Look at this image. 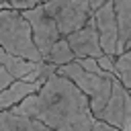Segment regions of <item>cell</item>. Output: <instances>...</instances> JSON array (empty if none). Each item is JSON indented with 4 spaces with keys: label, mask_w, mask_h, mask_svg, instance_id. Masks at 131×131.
<instances>
[{
    "label": "cell",
    "mask_w": 131,
    "mask_h": 131,
    "mask_svg": "<svg viewBox=\"0 0 131 131\" xmlns=\"http://www.w3.org/2000/svg\"><path fill=\"white\" fill-rule=\"evenodd\" d=\"M90 131H121L119 127H115V125H111L108 121H104V119H98L96 117V121H94V125H92V129Z\"/></svg>",
    "instance_id": "16"
},
{
    "label": "cell",
    "mask_w": 131,
    "mask_h": 131,
    "mask_svg": "<svg viewBox=\"0 0 131 131\" xmlns=\"http://www.w3.org/2000/svg\"><path fill=\"white\" fill-rule=\"evenodd\" d=\"M12 8H18V10H27V8H33L37 4H43L45 0H8Z\"/></svg>",
    "instance_id": "15"
},
{
    "label": "cell",
    "mask_w": 131,
    "mask_h": 131,
    "mask_svg": "<svg viewBox=\"0 0 131 131\" xmlns=\"http://www.w3.org/2000/svg\"><path fill=\"white\" fill-rule=\"evenodd\" d=\"M94 18H96V29H98L104 53L117 55L119 53V23H117V12H115V2L108 0L98 10H94Z\"/></svg>",
    "instance_id": "7"
},
{
    "label": "cell",
    "mask_w": 131,
    "mask_h": 131,
    "mask_svg": "<svg viewBox=\"0 0 131 131\" xmlns=\"http://www.w3.org/2000/svg\"><path fill=\"white\" fill-rule=\"evenodd\" d=\"M14 80H16V78H14L6 68H2V66H0V88H8Z\"/></svg>",
    "instance_id": "17"
},
{
    "label": "cell",
    "mask_w": 131,
    "mask_h": 131,
    "mask_svg": "<svg viewBox=\"0 0 131 131\" xmlns=\"http://www.w3.org/2000/svg\"><path fill=\"white\" fill-rule=\"evenodd\" d=\"M10 111L35 117L55 131H90L96 121L86 92L59 72H53L39 92L27 96Z\"/></svg>",
    "instance_id": "1"
},
{
    "label": "cell",
    "mask_w": 131,
    "mask_h": 131,
    "mask_svg": "<svg viewBox=\"0 0 131 131\" xmlns=\"http://www.w3.org/2000/svg\"><path fill=\"white\" fill-rule=\"evenodd\" d=\"M0 131H55V129L35 117H25V115H16L12 111H2Z\"/></svg>",
    "instance_id": "10"
},
{
    "label": "cell",
    "mask_w": 131,
    "mask_h": 131,
    "mask_svg": "<svg viewBox=\"0 0 131 131\" xmlns=\"http://www.w3.org/2000/svg\"><path fill=\"white\" fill-rule=\"evenodd\" d=\"M115 76L131 90V49L123 51L115 59Z\"/></svg>",
    "instance_id": "14"
},
{
    "label": "cell",
    "mask_w": 131,
    "mask_h": 131,
    "mask_svg": "<svg viewBox=\"0 0 131 131\" xmlns=\"http://www.w3.org/2000/svg\"><path fill=\"white\" fill-rule=\"evenodd\" d=\"M45 59L51 61V63H55V66H66V63L74 61V59H76V53H74V49H72L68 37H61L59 41H55Z\"/></svg>",
    "instance_id": "13"
},
{
    "label": "cell",
    "mask_w": 131,
    "mask_h": 131,
    "mask_svg": "<svg viewBox=\"0 0 131 131\" xmlns=\"http://www.w3.org/2000/svg\"><path fill=\"white\" fill-rule=\"evenodd\" d=\"M0 45L2 49L23 55L27 59L43 61V53L33 37V27L29 18L18 8H2L0 10Z\"/></svg>",
    "instance_id": "2"
},
{
    "label": "cell",
    "mask_w": 131,
    "mask_h": 131,
    "mask_svg": "<svg viewBox=\"0 0 131 131\" xmlns=\"http://www.w3.org/2000/svg\"><path fill=\"white\" fill-rule=\"evenodd\" d=\"M43 61H45V59H43ZM43 61L27 59V57L16 55V53H10V51H6V49H2V51H0V66H2V68H6V70H8L16 80H18V78H27L31 72L39 70Z\"/></svg>",
    "instance_id": "11"
},
{
    "label": "cell",
    "mask_w": 131,
    "mask_h": 131,
    "mask_svg": "<svg viewBox=\"0 0 131 131\" xmlns=\"http://www.w3.org/2000/svg\"><path fill=\"white\" fill-rule=\"evenodd\" d=\"M104 2H108V0H90V4H92V8H94V10H98Z\"/></svg>",
    "instance_id": "18"
},
{
    "label": "cell",
    "mask_w": 131,
    "mask_h": 131,
    "mask_svg": "<svg viewBox=\"0 0 131 131\" xmlns=\"http://www.w3.org/2000/svg\"><path fill=\"white\" fill-rule=\"evenodd\" d=\"M113 2L119 23V53H123L131 39V0H113Z\"/></svg>",
    "instance_id": "12"
},
{
    "label": "cell",
    "mask_w": 131,
    "mask_h": 131,
    "mask_svg": "<svg viewBox=\"0 0 131 131\" xmlns=\"http://www.w3.org/2000/svg\"><path fill=\"white\" fill-rule=\"evenodd\" d=\"M98 119L108 121L121 131H131V90L119 80H113V92L106 106L96 115Z\"/></svg>",
    "instance_id": "5"
},
{
    "label": "cell",
    "mask_w": 131,
    "mask_h": 131,
    "mask_svg": "<svg viewBox=\"0 0 131 131\" xmlns=\"http://www.w3.org/2000/svg\"><path fill=\"white\" fill-rule=\"evenodd\" d=\"M68 41L76 53V59L80 57H100L104 55V49H102V43H100V35H98V29H96V18L92 16L82 29L74 31L68 35Z\"/></svg>",
    "instance_id": "8"
},
{
    "label": "cell",
    "mask_w": 131,
    "mask_h": 131,
    "mask_svg": "<svg viewBox=\"0 0 131 131\" xmlns=\"http://www.w3.org/2000/svg\"><path fill=\"white\" fill-rule=\"evenodd\" d=\"M23 14L29 18V23L33 27V37H35L43 57H47V53L53 47V43L63 37L59 27H57V23H55V18L49 14L45 4H37L33 8H27V10H23Z\"/></svg>",
    "instance_id": "6"
},
{
    "label": "cell",
    "mask_w": 131,
    "mask_h": 131,
    "mask_svg": "<svg viewBox=\"0 0 131 131\" xmlns=\"http://www.w3.org/2000/svg\"><path fill=\"white\" fill-rule=\"evenodd\" d=\"M57 72L63 74V76H68V78H72L86 92V96L90 98V106H92L94 115H98L106 106V102L111 98V92H113V80L117 78L115 74H96V72H90L78 59H74V61H70L66 66H59Z\"/></svg>",
    "instance_id": "3"
},
{
    "label": "cell",
    "mask_w": 131,
    "mask_h": 131,
    "mask_svg": "<svg viewBox=\"0 0 131 131\" xmlns=\"http://www.w3.org/2000/svg\"><path fill=\"white\" fill-rule=\"evenodd\" d=\"M127 49H131V39H129V43H127ZM127 49H125V51H127Z\"/></svg>",
    "instance_id": "19"
},
{
    "label": "cell",
    "mask_w": 131,
    "mask_h": 131,
    "mask_svg": "<svg viewBox=\"0 0 131 131\" xmlns=\"http://www.w3.org/2000/svg\"><path fill=\"white\" fill-rule=\"evenodd\" d=\"M43 84H45V80H37V82H29V80H23V78L14 80L8 88H2V92H0V108L10 111L14 104L23 102L27 96L39 92Z\"/></svg>",
    "instance_id": "9"
},
{
    "label": "cell",
    "mask_w": 131,
    "mask_h": 131,
    "mask_svg": "<svg viewBox=\"0 0 131 131\" xmlns=\"http://www.w3.org/2000/svg\"><path fill=\"white\" fill-rule=\"evenodd\" d=\"M43 4L49 10V14L55 18L63 37L82 29L94 16V8L90 0H45Z\"/></svg>",
    "instance_id": "4"
}]
</instances>
